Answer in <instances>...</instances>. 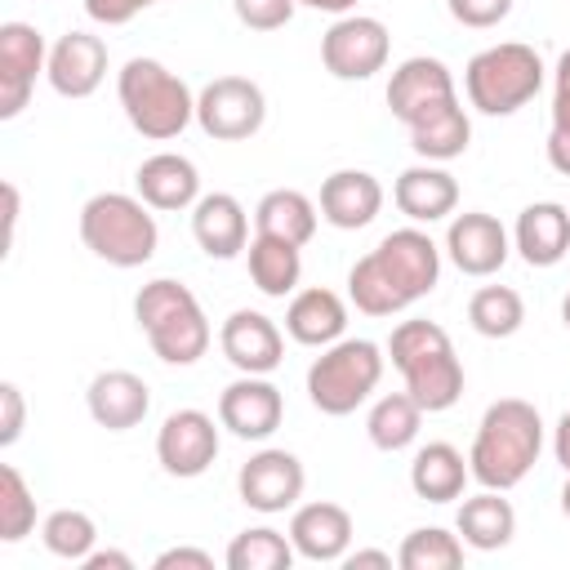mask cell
<instances>
[{"label":"cell","mask_w":570,"mask_h":570,"mask_svg":"<svg viewBox=\"0 0 570 570\" xmlns=\"http://www.w3.org/2000/svg\"><path fill=\"white\" fill-rule=\"evenodd\" d=\"M392 200L410 223H441L459 209V183H454L450 169L423 160V165H410V169L396 174Z\"/></svg>","instance_id":"obj_22"},{"label":"cell","mask_w":570,"mask_h":570,"mask_svg":"<svg viewBox=\"0 0 570 570\" xmlns=\"http://www.w3.org/2000/svg\"><path fill=\"white\" fill-rule=\"evenodd\" d=\"M512 245L530 267H557L570 254V209L557 200H534L517 214Z\"/></svg>","instance_id":"obj_25"},{"label":"cell","mask_w":570,"mask_h":570,"mask_svg":"<svg viewBox=\"0 0 570 570\" xmlns=\"http://www.w3.org/2000/svg\"><path fill=\"white\" fill-rule=\"evenodd\" d=\"M468 321L481 338H512L525 325V303L512 285H481L468 298Z\"/></svg>","instance_id":"obj_33"},{"label":"cell","mask_w":570,"mask_h":570,"mask_svg":"<svg viewBox=\"0 0 570 570\" xmlns=\"http://www.w3.org/2000/svg\"><path fill=\"white\" fill-rule=\"evenodd\" d=\"M445 254L450 263L463 272V276H494L512 245H508V232L494 214L485 209H468V214H454L450 227H445Z\"/></svg>","instance_id":"obj_16"},{"label":"cell","mask_w":570,"mask_h":570,"mask_svg":"<svg viewBox=\"0 0 570 570\" xmlns=\"http://www.w3.org/2000/svg\"><path fill=\"white\" fill-rule=\"evenodd\" d=\"M401 570H459L463 566V539L441 525H419L401 539L396 552Z\"/></svg>","instance_id":"obj_35"},{"label":"cell","mask_w":570,"mask_h":570,"mask_svg":"<svg viewBox=\"0 0 570 570\" xmlns=\"http://www.w3.org/2000/svg\"><path fill=\"white\" fill-rule=\"evenodd\" d=\"M40 543L58 557V561H85L98 543V525L89 512L80 508H53L45 521H40Z\"/></svg>","instance_id":"obj_36"},{"label":"cell","mask_w":570,"mask_h":570,"mask_svg":"<svg viewBox=\"0 0 570 570\" xmlns=\"http://www.w3.org/2000/svg\"><path fill=\"white\" fill-rule=\"evenodd\" d=\"M557 89H566V94H570V49L557 58Z\"/></svg>","instance_id":"obj_49"},{"label":"cell","mask_w":570,"mask_h":570,"mask_svg":"<svg viewBox=\"0 0 570 570\" xmlns=\"http://www.w3.org/2000/svg\"><path fill=\"white\" fill-rule=\"evenodd\" d=\"M468 142H472V120H468V111H463L459 102L445 107L441 116H432V120H423V125L410 129L414 156H419V160H432V165H445V160L463 156Z\"/></svg>","instance_id":"obj_32"},{"label":"cell","mask_w":570,"mask_h":570,"mask_svg":"<svg viewBox=\"0 0 570 570\" xmlns=\"http://www.w3.org/2000/svg\"><path fill=\"white\" fill-rule=\"evenodd\" d=\"M294 543L289 534L272 530V525H249L227 543V570H289L294 566Z\"/></svg>","instance_id":"obj_34"},{"label":"cell","mask_w":570,"mask_h":570,"mask_svg":"<svg viewBox=\"0 0 570 570\" xmlns=\"http://www.w3.org/2000/svg\"><path fill=\"white\" fill-rule=\"evenodd\" d=\"M316 218H321L316 200H307V196L294 191V187H276V191H267V196L254 205V232L281 236V240H289V245H307V240L316 236Z\"/></svg>","instance_id":"obj_30"},{"label":"cell","mask_w":570,"mask_h":570,"mask_svg":"<svg viewBox=\"0 0 570 570\" xmlns=\"http://www.w3.org/2000/svg\"><path fill=\"white\" fill-rule=\"evenodd\" d=\"M232 9H236V22L249 31H281L294 18L298 0H232Z\"/></svg>","instance_id":"obj_38"},{"label":"cell","mask_w":570,"mask_h":570,"mask_svg":"<svg viewBox=\"0 0 570 570\" xmlns=\"http://www.w3.org/2000/svg\"><path fill=\"white\" fill-rule=\"evenodd\" d=\"M552 454H557V463L570 472V410L557 419V432H552Z\"/></svg>","instance_id":"obj_46"},{"label":"cell","mask_w":570,"mask_h":570,"mask_svg":"<svg viewBox=\"0 0 570 570\" xmlns=\"http://www.w3.org/2000/svg\"><path fill=\"white\" fill-rule=\"evenodd\" d=\"M352 512L343 503H330V499H316V503H303L294 508L289 517V543L303 561H343L347 548H352Z\"/></svg>","instance_id":"obj_18"},{"label":"cell","mask_w":570,"mask_h":570,"mask_svg":"<svg viewBox=\"0 0 570 570\" xmlns=\"http://www.w3.org/2000/svg\"><path fill=\"white\" fill-rule=\"evenodd\" d=\"M80 240L94 258H102L111 267H142L156 258L160 227L142 196L98 191L80 205Z\"/></svg>","instance_id":"obj_6"},{"label":"cell","mask_w":570,"mask_h":570,"mask_svg":"<svg viewBox=\"0 0 570 570\" xmlns=\"http://www.w3.org/2000/svg\"><path fill=\"white\" fill-rule=\"evenodd\" d=\"M156 570H214V557L205 552V548H165L156 561H151Z\"/></svg>","instance_id":"obj_42"},{"label":"cell","mask_w":570,"mask_h":570,"mask_svg":"<svg viewBox=\"0 0 570 570\" xmlns=\"http://www.w3.org/2000/svg\"><path fill=\"white\" fill-rule=\"evenodd\" d=\"M285 419V396L267 374H240L218 396V423L240 441H267Z\"/></svg>","instance_id":"obj_15"},{"label":"cell","mask_w":570,"mask_h":570,"mask_svg":"<svg viewBox=\"0 0 570 570\" xmlns=\"http://www.w3.org/2000/svg\"><path fill=\"white\" fill-rule=\"evenodd\" d=\"M49 67V45L31 22H4L0 27V120H13L31 89L36 76Z\"/></svg>","instance_id":"obj_14"},{"label":"cell","mask_w":570,"mask_h":570,"mask_svg":"<svg viewBox=\"0 0 570 570\" xmlns=\"http://www.w3.org/2000/svg\"><path fill=\"white\" fill-rule=\"evenodd\" d=\"M134 187H138V196H142L151 209H160V214L191 209V205L200 200V169H196L187 156H178V151H156V156H147V160L138 165Z\"/></svg>","instance_id":"obj_23"},{"label":"cell","mask_w":570,"mask_h":570,"mask_svg":"<svg viewBox=\"0 0 570 570\" xmlns=\"http://www.w3.org/2000/svg\"><path fill=\"white\" fill-rule=\"evenodd\" d=\"M85 405H89V419L107 432H129L147 419L151 410V392L147 383L134 374V370H102L89 379V392H85Z\"/></svg>","instance_id":"obj_20"},{"label":"cell","mask_w":570,"mask_h":570,"mask_svg":"<svg viewBox=\"0 0 570 570\" xmlns=\"http://www.w3.org/2000/svg\"><path fill=\"white\" fill-rule=\"evenodd\" d=\"M463 89L481 116H512L543 89V58L521 40L490 45L468 58Z\"/></svg>","instance_id":"obj_7"},{"label":"cell","mask_w":570,"mask_h":570,"mask_svg":"<svg viewBox=\"0 0 570 570\" xmlns=\"http://www.w3.org/2000/svg\"><path fill=\"white\" fill-rule=\"evenodd\" d=\"M134 321L165 365H196L214 338L200 298L169 276H156L134 294Z\"/></svg>","instance_id":"obj_3"},{"label":"cell","mask_w":570,"mask_h":570,"mask_svg":"<svg viewBox=\"0 0 570 570\" xmlns=\"http://www.w3.org/2000/svg\"><path fill=\"white\" fill-rule=\"evenodd\" d=\"M548 165L570 178V134L566 129H548Z\"/></svg>","instance_id":"obj_44"},{"label":"cell","mask_w":570,"mask_h":570,"mask_svg":"<svg viewBox=\"0 0 570 570\" xmlns=\"http://www.w3.org/2000/svg\"><path fill=\"white\" fill-rule=\"evenodd\" d=\"M151 4H160V0H85V13L102 27H125L129 18H138Z\"/></svg>","instance_id":"obj_41"},{"label":"cell","mask_w":570,"mask_h":570,"mask_svg":"<svg viewBox=\"0 0 570 570\" xmlns=\"http://www.w3.org/2000/svg\"><path fill=\"white\" fill-rule=\"evenodd\" d=\"M191 236L209 258H236L249 245V214L232 191H209L191 205Z\"/></svg>","instance_id":"obj_24"},{"label":"cell","mask_w":570,"mask_h":570,"mask_svg":"<svg viewBox=\"0 0 570 570\" xmlns=\"http://www.w3.org/2000/svg\"><path fill=\"white\" fill-rule=\"evenodd\" d=\"M22 423H27V405H22L18 383H0V445L4 450L22 436Z\"/></svg>","instance_id":"obj_40"},{"label":"cell","mask_w":570,"mask_h":570,"mask_svg":"<svg viewBox=\"0 0 570 570\" xmlns=\"http://www.w3.org/2000/svg\"><path fill=\"white\" fill-rule=\"evenodd\" d=\"M383 361V347L370 338H338L321 347V356L307 365V401L330 419L352 414L379 387Z\"/></svg>","instance_id":"obj_8"},{"label":"cell","mask_w":570,"mask_h":570,"mask_svg":"<svg viewBox=\"0 0 570 570\" xmlns=\"http://www.w3.org/2000/svg\"><path fill=\"white\" fill-rule=\"evenodd\" d=\"M303 485H307V472H303L298 454L276 450V445L249 454V459L240 463V472H236V494H240V503L254 508V512H263V517H276V512H285V508H294V503L303 499Z\"/></svg>","instance_id":"obj_12"},{"label":"cell","mask_w":570,"mask_h":570,"mask_svg":"<svg viewBox=\"0 0 570 570\" xmlns=\"http://www.w3.org/2000/svg\"><path fill=\"white\" fill-rule=\"evenodd\" d=\"M303 245H289L281 236H263L254 232V240L245 245V267H249V281L258 285V294L267 298H285L298 289L303 281Z\"/></svg>","instance_id":"obj_29"},{"label":"cell","mask_w":570,"mask_h":570,"mask_svg":"<svg viewBox=\"0 0 570 570\" xmlns=\"http://www.w3.org/2000/svg\"><path fill=\"white\" fill-rule=\"evenodd\" d=\"M454 530H459V539H463L468 548H476V552H499V548H508L512 534H517V512H512V503L503 499V490H481V494H472V499L459 503Z\"/></svg>","instance_id":"obj_28"},{"label":"cell","mask_w":570,"mask_h":570,"mask_svg":"<svg viewBox=\"0 0 570 570\" xmlns=\"http://www.w3.org/2000/svg\"><path fill=\"white\" fill-rule=\"evenodd\" d=\"M387 27L370 13H343L325 36H321V62L334 80H370L374 71L387 67Z\"/></svg>","instance_id":"obj_11"},{"label":"cell","mask_w":570,"mask_h":570,"mask_svg":"<svg viewBox=\"0 0 570 570\" xmlns=\"http://www.w3.org/2000/svg\"><path fill=\"white\" fill-rule=\"evenodd\" d=\"M472 481L468 459L450 445V441H428L419 445L414 463H410V490L428 503H454Z\"/></svg>","instance_id":"obj_27"},{"label":"cell","mask_w":570,"mask_h":570,"mask_svg":"<svg viewBox=\"0 0 570 570\" xmlns=\"http://www.w3.org/2000/svg\"><path fill=\"white\" fill-rule=\"evenodd\" d=\"M116 98L125 107V120L151 142H169L196 120V98L187 80L156 58H129L116 76Z\"/></svg>","instance_id":"obj_5"},{"label":"cell","mask_w":570,"mask_h":570,"mask_svg":"<svg viewBox=\"0 0 570 570\" xmlns=\"http://www.w3.org/2000/svg\"><path fill=\"white\" fill-rule=\"evenodd\" d=\"M36 530V494L13 463H0V539L22 543Z\"/></svg>","instance_id":"obj_37"},{"label":"cell","mask_w":570,"mask_h":570,"mask_svg":"<svg viewBox=\"0 0 570 570\" xmlns=\"http://www.w3.org/2000/svg\"><path fill=\"white\" fill-rule=\"evenodd\" d=\"M107 76V45L89 31H67L49 45L45 80L62 98H89Z\"/></svg>","instance_id":"obj_19"},{"label":"cell","mask_w":570,"mask_h":570,"mask_svg":"<svg viewBox=\"0 0 570 570\" xmlns=\"http://www.w3.org/2000/svg\"><path fill=\"white\" fill-rule=\"evenodd\" d=\"M267 98L249 76H218L196 94V125L214 142H245L263 129Z\"/></svg>","instance_id":"obj_9"},{"label":"cell","mask_w":570,"mask_h":570,"mask_svg":"<svg viewBox=\"0 0 570 570\" xmlns=\"http://www.w3.org/2000/svg\"><path fill=\"white\" fill-rule=\"evenodd\" d=\"M454 102H459V89H454V76H450V67H445L441 58L414 53V58H405V62L392 71V80H387V111H392L405 129H414V125L441 116V111L454 107Z\"/></svg>","instance_id":"obj_10"},{"label":"cell","mask_w":570,"mask_h":570,"mask_svg":"<svg viewBox=\"0 0 570 570\" xmlns=\"http://www.w3.org/2000/svg\"><path fill=\"white\" fill-rule=\"evenodd\" d=\"M218 459V428L205 410H174L160 432H156V463L178 476L191 481L200 472H209V463Z\"/></svg>","instance_id":"obj_13"},{"label":"cell","mask_w":570,"mask_h":570,"mask_svg":"<svg viewBox=\"0 0 570 570\" xmlns=\"http://www.w3.org/2000/svg\"><path fill=\"white\" fill-rule=\"evenodd\" d=\"M387 356L405 379V392L423 414H441L463 396V365L450 334L436 321H401L387 338Z\"/></svg>","instance_id":"obj_4"},{"label":"cell","mask_w":570,"mask_h":570,"mask_svg":"<svg viewBox=\"0 0 570 570\" xmlns=\"http://www.w3.org/2000/svg\"><path fill=\"white\" fill-rule=\"evenodd\" d=\"M561 512L570 517V472H566V485H561Z\"/></svg>","instance_id":"obj_50"},{"label":"cell","mask_w":570,"mask_h":570,"mask_svg":"<svg viewBox=\"0 0 570 570\" xmlns=\"http://www.w3.org/2000/svg\"><path fill=\"white\" fill-rule=\"evenodd\" d=\"M561 321H566V330H570V294L561 298Z\"/></svg>","instance_id":"obj_51"},{"label":"cell","mask_w":570,"mask_h":570,"mask_svg":"<svg viewBox=\"0 0 570 570\" xmlns=\"http://www.w3.org/2000/svg\"><path fill=\"white\" fill-rule=\"evenodd\" d=\"M298 4H307V9H321V13H352L356 9V0H298Z\"/></svg>","instance_id":"obj_48"},{"label":"cell","mask_w":570,"mask_h":570,"mask_svg":"<svg viewBox=\"0 0 570 570\" xmlns=\"http://www.w3.org/2000/svg\"><path fill=\"white\" fill-rule=\"evenodd\" d=\"M321 218L338 232H356V227H370L383 209V187L374 174L365 169H334L325 183H321V200H316Z\"/></svg>","instance_id":"obj_21"},{"label":"cell","mask_w":570,"mask_h":570,"mask_svg":"<svg viewBox=\"0 0 570 570\" xmlns=\"http://www.w3.org/2000/svg\"><path fill=\"white\" fill-rule=\"evenodd\" d=\"M80 566H85V570H134V557L120 552V548H94Z\"/></svg>","instance_id":"obj_43"},{"label":"cell","mask_w":570,"mask_h":570,"mask_svg":"<svg viewBox=\"0 0 570 570\" xmlns=\"http://www.w3.org/2000/svg\"><path fill=\"white\" fill-rule=\"evenodd\" d=\"M343 330H347V303L325 285L298 289L285 307V334L303 347H330L343 338Z\"/></svg>","instance_id":"obj_26"},{"label":"cell","mask_w":570,"mask_h":570,"mask_svg":"<svg viewBox=\"0 0 570 570\" xmlns=\"http://www.w3.org/2000/svg\"><path fill=\"white\" fill-rule=\"evenodd\" d=\"M543 450V419L530 401L521 396H503L494 405H485L472 450H468V468L472 481L481 490H512L530 476V468L539 463Z\"/></svg>","instance_id":"obj_2"},{"label":"cell","mask_w":570,"mask_h":570,"mask_svg":"<svg viewBox=\"0 0 570 570\" xmlns=\"http://www.w3.org/2000/svg\"><path fill=\"white\" fill-rule=\"evenodd\" d=\"M441 281V249L419 227L387 232L365 258L347 272V298L365 316H396L410 303L428 298Z\"/></svg>","instance_id":"obj_1"},{"label":"cell","mask_w":570,"mask_h":570,"mask_svg":"<svg viewBox=\"0 0 570 570\" xmlns=\"http://www.w3.org/2000/svg\"><path fill=\"white\" fill-rule=\"evenodd\" d=\"M445 9L459 27L485 31V27H499L512 13V0H445Z\"/></svg>","instance_id":"obj_39"},{"label":"cell","mask_w":570,"mask_h":570,"mask_svg":"<svg viewBox=\"0 0 570 570\" xmlns=\"http://www.w3.org/2000/svg\"><path fill=\"white\" fill-rule=\"evenodd\" d=\"M13 232H18V187L4 183V249L13 245Z\"/></svg>","instance_id":"obj_47"},{"label":"cell","mask_w":570,"mask_h":570,"mask_svg":"<svg viewBox=\"0 0 570 570\" xmlns=\"http://www.w3.org/2000/svg\"><path fill=\"white\" fill-rule=\"evenodd\" d=\"M218 347H223V356H227L240 374H272V370L285 361V334L276 330L272 316L249 312V307H236V312L223 321Z\"/></svg>","instance_id":"obj_17"},{"label":"cell","mask_w":570,"mask_h":570,"mask_svg":"<svg viewBox=\"0 0 570 570\" xmlns=\"http://www.w3.org/2000/svg\"><path fill=\"white\" fill-rule=\"evenodd\" d=\"M419 423H423V405H419L410 392H387V396H379V401L370 405V414H365V436H370L374 450L396 454V450L414 445Z\"/></svg>","instance_id":"obj_31"},{"label":"cell","mask_w":570,"mask_h":570,"mask_svg":"<svg viewBox=\"0 0 570 570\" xmlns=\"http://www.w3.org/2000/svg\"><path fill=\"white\" fill-rule=\"evenodd\" d=\"M343 566H347V570H361V566H374V570H392V557H387L383 548H356V552H347V557H343Z\"/></svg>","instance_id":"obj_45"}]
</instances>
